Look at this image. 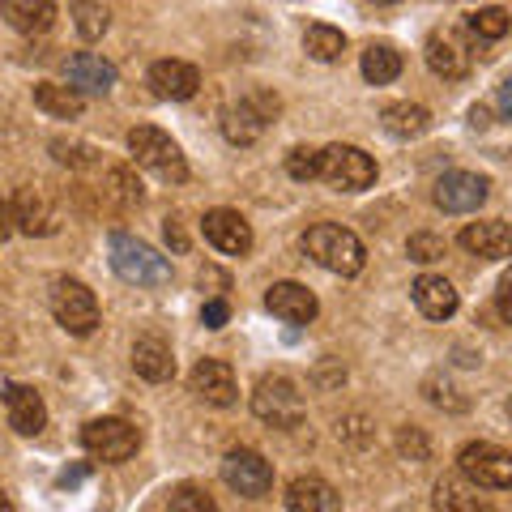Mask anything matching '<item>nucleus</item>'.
I'll return each instance as SVG.
<instances>
[{
    "label": "nucleus",
    "mask_w": 512,
    "mask_h": 512,
    "mask_svg": "<svg viewBox=\"0 0 512 512\" xmlns=\"http://www.w3.org/2000/svg\"><path fill=\"white\" fill-rule=\"evenodd\" d=\"M265 308L274 312L278 320H286V325H308V320H316L320 303H316V295L308 291V286H299V282H274L265 291Z\"/></svg>",
    "instance_id": "nucleus-14"
},
{
    "label": "nucleus",
    "mask_w": 512,
    "mask_h": 512,
    "mask_svg": "<svg viewBox=\"0 0 512 512\" xmlns=\"http://www.w3.org/2000/svg\"><path fill=\"white\" fill-rule=\"evenodd\" d=\"M167 244H171L175 252L188 248V239H184V231H180V218H167Z\"/></svg>",
    "instance_id": "nucleus-41"
},
{
    "label": "nucleus",
    "mask_w": 512,
    "mask_h": 512,
    "mask_svg": "<svg viewBox=\"0 0 512 512\" xmlns=\"http://www.w3.org/2000/svg\"><path fill=\"white\" fill-rule=\"evenodd\" d=\"M397 448H402V457H410V461H427V436L423 431H414V427H406L402 436H397Z\"/></svg>",
    "instance_id": "nucleus-36"
},
{
    "label": "nucleus",
    "mask_w": 512,
    "mask_h": 512,
    "mask_svg": "<svg viewBox=\"0 0 512 512\" xmlns=\"http://www.w3.org/2000/svg\"><path fill=\"white\" fill-rule=\"evenodd\" d=\"M436 508L440 512H495L483 495H474L466 483H457V478H440L436 483Z\"/></svg>",
    "instance_id": "nucleus-28"
},
{
    "label": "nucleus",
    "mask_w": 512,
    "mask_h": 512,
    "mask_svg": "<svg viewBox=\"0 0 512 512\" xmlns=\"http://www.w3.org/2000/svg\"><path fill=\"white\" fill-rule=\"evenodd\" d=\"M380 124H384V133L410 141V137H423L431 128V111L419 103H389L380 111Z\"/></svg>",
    "instance_id": "nucleus-24"
},
{
    "label": "nucleus",
    "mask_w": 512,
    "mask_h": 512,
    "mask_svg": "<svg viewBox=\"0 0 512 512\" xmlns=\"http://www.w3.org/2000/svg\"><path fill=\"white\" fill-rule=\"evenodd\" d=\"M265 111H256V103H239V107H227L222 111V133H227V141H235V146H252L256 137L265 133Z\"/></svg>",
    "instance_id": "nucleus-25"
},
{
    "label": "nucleus",
    "mask_w": 512,
    "mask_h": 512,
    "mask_svg": "<svg viewBox=\"0 0 512 512\" xmlns=\"http://www.w3.org/2000/svg\"><path fill=\"white\" fill-rule=\"evenodd\" d=\"M52 150L60 163H73V167H94V150L90 146H69V141H52Z\"/></svg>",
    "instance_id": "nucleus-37"
},
{
    "label": "nucleus",
    "mask_w": 512,
    "mask_h": 512,
    "mask_svg": "<svg viewBox=\"0 0 512 512\" xmlns=\"http://www.w3.org/2000/svg\"><path fill=\"white\" fill-rule=\"evenodd\" d=\"M252 414L278 431H291L303 423V393L286 376H265L252 393Z\"/></svg>",
    "instance_id": "nucleus-5"
},
{
    "label": "nucleus",
    "mask_w": 512,
    "mask_h": 512,
    "mask_svg": "<svg viewBox=\"0 0 512 512\" xmlns=\"http://www.w3.org/2000/svg\"><path fill=\"white\" fill-rule=\"evenodd\" d=\"M457 461H461V474H466L474 487H487V491L512 487V453L500 448V444L474 440V444L461 448Z\"/></svg>",
    "instance_id": "nucleus-7"
},
{
    "label": "nucleus",
    "mask_w": 512,
    "mask_h": 512,
    "mask_svg": "<svg viewBox=\"0 0 512 512\" xmlns=\"http://www.w3.org/2000/svg\"><path fill=\"white\" fill-rule=\"evenodd\" d=\"M52 316L73 333V338H86V333L99 329V299H94V291L86 282L56 278L52 282Z\"/></svg>",
    "instance_id": "nucleus-4"
},
{
    "label": "nucleus",
    "mask_w": 512,
    "mask_h": 512,
    "mask_svg": "<svg viewBox=\"0 0 512 512\" xmlns=\"http://www.w3.org/2000/svg\"><path fill=\"white\" fill-rule=\"evenodd\" d=\"M201 231L218 252H227V256L252 252V227H248V218L235 214V210H210L201 218Z\"/></svg>",
    "instance_id": "nucleus-13"
},
{
    "label": "nucleus",
    "mask_w": 512,
    "mask_h": 512,
    "mask_svg": "<svg viewBox=\"0 0 512 512\" xmlns=\"http://www.w3.org/2000/svg\"><path fill=\"white\" fill-rule=\"evenodd\" d=\"M303 248H308V256L329 269V274H342V278H355L363 269V244L355 231L338 227V222H316V227H308V235H303Z\"/></svg>",
    "instance_id": "nucleus-1"
},
{
    "label": "nucleus",
    "mask_w": 512,
    "mask_h": 512,
    "mask_svg": "<svg viewBox=\"0 0 512 512\" xmlns=\"http://www.w3.org/2000/svg\"><path fill=\"white\" fill-rule=\"evenodd\" d=\"M167 512H218V504H214L210 491H201V487H180V491L171 495Z\"/></svg>",
    "instance_id": "nucleus-31"
},
{
    "label": "nucleus",
    "mask_w": 512,
    "mask_h": 512,
    "mask_svg": "<svg viewBox=\"0 0 512 512\" xmlns=\"http://www.w3.org/2000/svg\"><path fill=\"white\" fill-rule=\"evenodd\" d=\"M146 86L154 90V99L184 103L197 94L201 73H197V64H188V60H154L150 73H146Z\"/></svg>",
    "instance_id": "nucleus-12"
},
{
    "label": "nucleus",
    "mask_w": 512,
    "mask_h": 512,
    "mask_svg": "<svg viewBox=\"0 0 512 512\" xmlns=\"http://www.w3.org/2000/svg\"><path fill=\"white\" fill-rule=\"evenodd\" d=\"M77 9V30H82V39H99L107 30V13L94 5V0H73Z\"/></svg>",
    "instance_id": "nucleus-34"
},
{
    "label": "nucleus",
    "mask_w": 512,
    "mask_h": 512,
    "mask_svg": "<svg viewBox=\"0 0 512 512\" xmlns=\"http://www.w3.org/2000/svg\"><path fill=\"white\" fill-rule=\"evenodd\" d=\"M495 308H500V316L512 325V269L500 278V291H495Z\"/></svg>",
    "instance_id": "nucleus-39"
},
{
    "label": "nucleus",
    "mask_w": 512,
    "mask_h": 512,
    "mask_svg": "<svg viewBox=\"0 0 512 512\" xmlns=\"http://www.w3.org/2000/svg\"><path fill=\"white\" fill-rule=\"evenodd\" d=\"M13 222H18L26 235H52L56 231V210L39 188H22L18 197H13Z\"/></svg>",
    "instance_id": "nucleus-21"
},
{
    "label": "nucleus",
    "mask_w": 512,
    "mask_h": 512,
    "mask_svg": "<svg viewBox=\"0 0 512 512\" xmlns=\"http://www.w3.org/2000/svg\"><path fill=\"white\" fill-rule=\"evenodd\" d=\"M111 269H116L124 282H133V286H163V282H171L167 256H158L146 239L124 235V231L111 235Z\"/></svg>",
    "instance_id": "nucleus-3"
},
{
    "label": "nucleus",
    "mask_w": 512,
    "mask_h": 512,
    "mask_svg": "<svg viewBox=\"0 0 512 512\" xmlns=\"http://www.w3.org/2000/svg\"><path fill=\"white\" fill-rule=\"evenodd\" d=\"M406 252H410V261H419V265H431V261H440L444 256V239L440 235H410V244H406Z\"/></svg>",
    "instance_id": "nucleus-35"
},
{
    "label": "nucleus",
    "mask_w": 512,
    "mask_h": 512,
    "mask_svg": "<svg viewBox=\"0 0 512 512\" xmlns=\"http://www.w3.org/2000/svg\"><path fill=\"white\" fill-rule=\"evenodd\" d=\"M461 248L487 256V261H500V256H512V227L508 222H470L461 231Z\"/></svg>",
    "instance_id": "nucleus-20"
},
{
    "label": "nucleus",
    "mask_w": 512,
    "mask_h": 512,
    "mask_svg": "<svg viewBox=\"0 0 512 512\" xmlns=\"http://www.w3.org/2000/svg\"><path fill=\"white\" fill-rule=\"evenodd\" d=\"M35 107L43 111V116H52V120H77L82 116V107H86V99L77 90H69V86L39 82L35 86Z\"/></svg>",
    "instance_id": "nucleus-26"
},
{
    "label": "nucleus",
    "mask_w": 512,
    "mask_h": 512,
    "mask_svg": "<svg viewBox=\"0 0 512 512\" xmlns=\"http://www.w3.org/2000/svg\"><path fill=\"white\" fill-rule=\"evenodd\" d=\"M0 512H13V500H9V491H0Z\"/></svg>",
    "instance_id": "nucleus-45"
},
{
    "label": "nucleus",
    "mask_w": 512,
    "mask_h": 512,
    "mask_svg": "<svg viewBox=\"0 0 512 512\" xmlns=\"http://www.w3.org/2000/svg\"><path fill=\"white\" fill-rule=\"evenodd\" d=\"M286 508L291 512H342V495L333 491L325 478L316 474H299L286 487Z\"/></svg>",
    "instance_id": "nucleus-18"
},
{
    "label": "nucleus",
    "mask_w": 512,
    "mask_h": 512,
    "mask_svg": "<svg viewBox=\"0 0 512 512\" xmlns=\"http://www.w3.org/2000/svg\"><path fill=\"white\" fill-rule=\"evenodd\" d=\"M107 192L116 197L120 205H141V184L128 175V167H111L107 171Z\"/></svg>",
    "instance_id": "nucleus-32"
},
{
    "label": "nucleus",
    "mask_w": 512,
    "mask_h": 512,
    "mask_svg": "<svg viewBox=\"0 0 512 512\" xmlns=\"http://www.w3.org/2000/svg\"><path fill=\"white\" fill-rule=\"evenodd\" d=\"M320 180L338 192H363L376 184V163L359 146H329L320 150Z\"/></svg>",
    "instance_id": "nucleus-6"
},
{
    "label": "nucleus",
    "mask_w": 512,
    "mask_h": 512,
    "mask_svg": "<svg viewBox=\"0 0 512 512\" xmlns=\"http://www.w3.org/2000/svg\"><path fill=\"white\" fill-rule=\"evenodd\" d=\"M508 26H512V18H508V9H500V5H487V9L470 13V35L474 39H504Z\"/></svg>",
    "instance_id": "nucleus-30"
},
{
    "label": "nucleus",
    "mask_w": 512,
    "mask_h": 512,
    "mask_svg": "<svg viewBox=\"0 0 512 512\" xmlns=\"http://www.w3.org/2000/svg\"><path fill=\"white\" fill-rule=\"evenodd\" d=\"M128 150H133V163L146 167L150 175H158V180H167V184H184V180H188L184 154H180V146H175V141L163 133V128L137 124L133 133H128Z\"/></svg>",
    "instance_id": "nucleus-2"
},
{
    "label": "nucleus",
    "mask_w": 512,
    "mask_h": 512,
    "mask_svg": "<svg viewBox=\"0 0 512 512\" xmlns=\"http://www.w3.org/2000/svg\"><path fill=\"white\" fill-rule=\"evenodd\" d=\"M5 410H9V427L18 436H39L47 427V406L30 384H5Z\"/></svg>",
    "instance_id": "nucleus-17"
},
{
    "label": "nucleus",
    "mask_w": 512,
    "mask_h": 512,
    "mask_svg": "<svg viewBox=\"0 0 512 512\" xmlns=\"http://www.w3.org/2000/svg\"><path fill=\"white\" fill-rule=\"evenodd\" d=\"M303 47H308V56L320 60V64H329V60H338L346 52V35L338 26H325V22H316L308 26V35H303Z\"/></svg>",
    "instance_id": "nucleus-29"
},
{
    "label": "nucleus",
    "mask_w": 512,
    "mask_h": 512,
    "mask_svg": "<svg viewBox=\"0 0 512 512\" xmlns=\"http://www.w3.org/2000/svg\"><path fill=\"white\" fill-rule=\"evenodd\" d=\"M64 77H69V90H77L82 99L86 94H107L116 86V64H107L94 52H77V56L64 60Z\"/></svg>",
    "instance_id": "nucleus-15"
},
{
    "label": "nucleus",
    "mask_w": 512,
    "mask_h": 512,
    "mask_svg": "<svg viewBox=\"0 0 512 512\" xmlns=\"http://www.w3.org/2000/svg\"><path fill=\"white\" fill-rule=\"evenodd\" d=\"M457 291L448 278H436V274H423L419 282H414V308H419L427 320H448L457 312Z\"/></svg>",
    "instance_id": "nucleus-22"
},
{
    "label": "nucleus",
    "mask_w": 512,
    "mask_h": 512,
    "mask_svg": "<svg viewBox=\"0 0 512 512\" xmlns=\"http://www.w3.org/2000/svg\"><path fill=\"white\" fill-rule=\"evenodd\" d=\"M487 175H478V171H444L440 180H436V205L444 214H474L478 205L487 201Z\"/></svg>",
    "instance_id": "nucleus-11"
},
{
    "label": "nucleus",
    "mask_w": 512,
    "mask_h": 512,
    "mask_svg": "<svg viewBox=\"0 0 512 512\" xmlns=\"http://www.w3.org/2000/svg\"><path fill=\"white\" fill-rule=\"evenodd\" d=\"M222 483L231 491L248 495V500H261L274 487V466L256 453V448H231L227 457H222Z\"/></svg>",
    "instance_id": "nucleus-8"
},
{
    "label": "nucleus",
    "mask_w": 512,
    "mask_h": 512,
    "mask_svg": "<svg viewBox=\"0 0 512 512\" xmlns=\"http://www.w3.org/2000/svg\"><path fill=\"white\" fill-rule=\"evenodd\" d=\"M5 22L22 35H43L56 22V0H0Z\"/></svg>",
    "instance_id": "nucleus-23"
},
{
    "label": "nucleus",
    "mask_w": 512,
    "mask_h": 512,
    "mask_svg": "<svg viewBox=\"0 0 512 512\" xmlns=\"http://www.w3.org/2000/svg\"><path fill=\"white\" fill-rule=\"evenodd\" d=\"M227 316H231V308H227V299H210V303H205V312H201V320H205V329H222V325H227Z\"/></svg>",
    "instance_id": "nucleus-38"
},
{
    "label": "nucleus",
    "mask_w": 512,
    "mask_h": 512,
    "mask_svg": "<svg viewBox=\"0 0 512 512\" xmlns=\"http://www.w3.org/2000/svg\"><path fill=\"white\" fill-rule=\"evenodd\" d=\"M423 56H427V69L436 73V77H444V82H457V77H466L470 64H474L466 35H461V30H453V26L431 30Z\"/></svg>",
    "instance_id": "nucleus-10"
},
{
    "label": "nucleus",
    "mask_w": 512,
    "mask_h": 512,
    "mask_svg": "<svg viewBox=\"0 0 512 512\" xmlns=\"http://www.w3.org/2000/svg\"><path fill=\"white\" fill-rule=\"evenodd\" d=\"M363 77L372 86H389V82H397V77H402V52H397V47H389V43H372L363 52Z\"/></svg>",
    "instance_id": "nucleus-27"
},
{
    "label": "nucleus",
    "mask_w": 512,
    "mask_h": 512,
    "mask_svg": "<svg viewBox=\"0 0 512 512\" xmlns=\"http://www.w3.org/2000/svg\"><path fill=\"white\" fill-rule=\"evenodd\" d=\"M470 124H474V128H487V124H491L487 107H470Z\"/></svg>",
    "instance_id": "nucleus-44"
},
{
    "label": "nucleus",
    "mask_w": 512,
    "mask_h": 512,
    "mask_svg": "<svg viewBox=\"0 0 512 512\" xmlns=\"http://www.w3.org/2000/svg\"><path fill=\"white\" fill-rule=\"evenodd\" d=\"M133 372L150 384H163L175 376V355L167 338H158V333H146V338L133 342Z\"/></svg>",
    "instance_id": "nucleus-19"
},
{
    "label": "nucleus",
    "mask_w": 512,
    "mask_h": 512,
    "mask_svg": "<svg viewBox=\"0 0 512 512\" xmlns=\"http://www.w3.org/2000/svg\"><path fill=\"white\" fill-rule=\"evenodd\" d=\"M495 107H500L504 120H512V77H504L500 90H495Z\"/></svg>",
    "instance_id": "nucleus-40"
},
{
    "label": "nucleus",
    "mask_w": 512,
    "mask_h": 512,
    "mask_svg": "<svg viewBox=\"0 0 512 512\" xmlns=\"http://www.w3.org/2000/svg\"><path fill=\"white\" fill-rule=\"evenodd\" d=\"M286 175H291V180H316L320 175V150H312V146L291 150L286 154Z\"/></svg>",
    "instance_id": "nucleus-33"
},
{
    "label": "nucleus",
    "mask_w": 512,
    "mask_h": 512,
    "mask_svg": "<svg viewBox=\"0 0 512 512\" xmlns=\"http://www.w3.org/2000/svg\"><path fill=\"white\" fill-rule=\"evenodd\" d=\"M13 227H18V222H13V205L0 197V239H9L13 235Z\"/></svg>",
    "instance_id": "nucleus-42"
},
{
    "label": "nucleus",
    "mask_w": 512,
    "mask_h": 512,
    "mask_svg": "<svg viewBox=\"0 0 512 512\" xmlns=\"http://www.w3.org/2000/svg\"><path fill=\"white\" fill-rule=\"evenodd\" d=\"M376 5H397V0H376Z\"/></svg>",
    "instance_id": "nucleus-46"
},
{
    "label": "nucleus",
    "mask_w": 512,
    "mask_h": 512,
    "mask_svg": "<svg viewBox=\"0 0 512 512\" xmlns=\"http://www.w3.org/2000/svg\"><path fill=\"white\" fill-rule=\"evenodd\" d=\"M90 470L86 466H73V470H64L60 478H56V487H77V483H82V478H86Z\"/></svg>",
    "instance_id": "nucleus-43"
},
{
    "label": "nucleus",
    "mask_w": 512,
    "mask_h": 512,
    "mask_svg": "<svg viewBox=\"0 0 512 512\" xmlns=\"http://www.w3.org/2000/svg\"><path fill=\"white\" fill-rule=\"evenodd\" d=\"M192 393L201 397L205 406H231L235 402V372H231V363H222V359H201L197 367H192Z\"/></svg>",
    "instance_id": "nucleus-16"
},
{
    "label": "nucleus",
    "mask_w": 512,
    "mask_h": 512,
    "mask_svg": "<svg viewBox=\"0 0 512 512\" xmlns=\"http://www.w3.org/2000/svg\"><path fill=\"white\" fill-rule=\"evenodd\" d=\"M137 427L124 423V419H94L82 427V448L94 461H128L137 453Z\"/></svg>",
    "instance_id": "nucleus-9"
}]
</instances>
